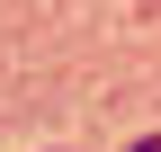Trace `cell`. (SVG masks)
<instances>
[{"instance_id":"obj_1","label":"cell","mask_w":161,"mask_h":152,"mask_svg":"<svg viewBox=\"0 0 161 152\" xmlns=\"http://www.w3.org/2000/svg\"><path fill=\"white\" fill-rule=\"evenodd\" d=\"M125 152H161V134H143V143H125Z\"/></svg>"}]
</instances>
